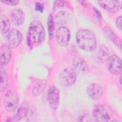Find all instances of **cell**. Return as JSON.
I'll list each match as a JSON object with an SVG mask.
<instances>
[{
  "label": "cell",
  "instance_id": "obj_27",
  "mask_svg": "<svg viewBox=\"0 0 122 122\" xmlns=\"http://www.w3.org/2000/svg\"><path fill=\"white\" fill-rule=\"evenodd\" d=\"M116 25L117 27L121 30H122V16H120L117 17L116 20Z\"/></svg>",
  "mask_w": 122,
  "mask_h": 122
},
{
  "label": "cell",
  "instance_id": "obj_23",
  "mask_svg": "<svg viewBox=\"0 0 122 122\" xmlns=\"http://www.w3.org/2000/svg\"><path fill=\"white\" fill-rule=\"evenodd\" d=\"M78 121L81 122H90L91 121V118L89 115L87 114H84L79 117Z\"/></svg>",
  "mask_w": 122,
  "mask_h": 122
},
{
  "label": "cell",
  "instance_id": "obj_7",
  "mask_svg": "<svg viewBox=\"0 0 122 122\" xmlns=\"http://www.w3.org/2000/svg\"><path fill=\"white\" fill-rule=\"evenodd\" d=\"M71 38L70 30L64 26L59 27L56 32V39L57 42L62 47H66L69 44Z\"/></svg>",
  "mask_w": 122,
  "mask_h": 122
},
{
  "label": "cell",
  "instance_id": "obj_8",
  "mask_svg": "<svg viewBox=\"0 0 122 122\" xmlns=\"http://www.w3.org/2000/svg\"><path fill=\"white\" fill-rule=\"evenodd\" d=\"M107 68L109 71L114 74L118 75L121 72L122 60L116 55H112L107 61Z\"/></svg>",
  "mask_w": 122,
  "mask_h": 122
},
{
  "label": "cell",
  "instance_id": "obj_21",
  "mask_svg": "<svg viewBox=\"0 0 122 122\" xmlns=\"http://www.w3.org/2000/svg\"><path fill=\"white\" fill-rule=\"evenodd\" d=\"M48 28L49 30V37L51 39L53 36L54 30V21L53 18L51 14L49 15L48 18Z\"/></svg>",
  "mask_w": 122,
  "mask_h": 122
},
{
  "label": "cell",
  "instance_id": "obj_28",
  "mask_svg": "<svg viewBox=\"0 0 122 122\" xmlns=\"http://www.w3.org/2000/svg\"><path fill=\"white\" fill-rule=\"evenodd\" d=\"M93 11L94 12V14L96 15V17H97L98 19L100 20V19H101V14L100 13L99 11L97 9L94 8H93Z\"/></svg>",
  "mask_w": 122,
  "mask_h": 122
},
{
  "label": "cell",
  "instance_id": "obj_20",
  "mask_svg": "<svg viewBox=\"0 0 122 122\" xmlns=\"http://www.w3.org/2000/svg\"><path fill=\"white\" fill-rule=\"evenodd\" d=\"M8 86V76L5 70L0 68V90L1 92L4 91Z\"/></svg>",
  "mask_w": 122,
  "mask_h": 122
},
{
  "label": "cell",
  "instance_id": "obj_26",
  "mask_svg": "<svg viewBox=\"0 0 122 122\" xmlns=\"http://www.w3.org/2000/svg\"><path fill=\"white\" fill-rule=\"evenodd\" d=\"M64 4V1H55L53 5V8H59L62 7Z\"/></svg>",
  "mask_w": 122,
  "mask_h": 122
},
{
  "label": "cell",
  "instance_id": "obj_18",
  "mask_svg": "<svg viewBox=\"0 0 122 122\" xmlns=\"http://www.w3.org/2000/svg\"><path fill=\"white\" fill-rule=\"evenodd\" d=\"M46 87V81L45 80H41L36 83L33 86L32 90L33 94L34 96L39 95L44 90Z\"/></svg>",
  "mask_w": 122,
  "mask_h": 122
},
{
  "label": "cell",
  "instance_id": "obj_12",
  "mask_svg": "<svg viewBox=\"0 0 122 122\" xmlns=\"http://www.w3.org/2000/svg\"><path fill=\"white\" fill-rule=\"evenodd\" d=\"M12 22L15 25L19 26L22 24L25 20L24 11L20 9H16L12 10L10 14Z\"/></svg>",
  "mask_w": 122,
  "mask_h": 122
},
{
  "label": "cell",
  "instance_id": "obj_11",
  "mask_svg": "<svg viewBox=\"0 0 122 122\" xmlns=\"http://www.w3.org/2000/svg\"><path fill=\"white\" fill-rule=\"evenodd\" d=\"M86 92L88 96L93 100L100 99L102 93V86L97 83H92L87 87Z\"/></svg>",
  "mask_w": 122,
  "mask_h": 122
},
{
  "label": "cell",
  "instance_id": "obj_9",
  "mask_svg": "<svg viewBox=\"0 0 122 122\" xmlns=\"http://www.w3.org/2000/svg\"><path fill=\"white\" fill-rule=\"evenodd\" d=\"M47 100L51 107L55 110L59 105L60 102V91L54 86H51L48 90Z\"/></svg>",
  "mask_w": 122,
  "mask_h": 122
},
{
  "label": "cell",
  "instance_id": "obj_10",
  "mask_svg": "<svg viewBox=\"0 0 122 122\" xmlns=\"http://www.w3.org/2000/svg\"><path fill=\"white\" fill-rule=\"evenodd\" d=\"M110 55L108 48L105 45H102L93 53L92 58L95 61L104 62L107 61Z\"/></svg>",
  "mask_w": 122,
  "mask_h": 122
},
{
  "label": "cell",
  "instance_id": "obj_29",
  "mask_svg": "<svg viewBox=\"0 0 122 122\" xmlns=\"http://www.w3.org/2000/svg\"><path fill=\"white\" fill-rule=\"evenodd\" d=\"M79 2L83 6V7H84L85 8L87 7V4H86V3L85 1H84V0H79Z\"/></svg>",
  "mask_w": 122,
  "mask_h": 122
},
{
  "label": "cell",
  "instance_id": "obj_1",
  "mask_svg": "<svg viewBox=\"0 0 122 122\" xmlns=\"http://www.w3.org/2000/svg\"><path fill=\"white\" fill-rule=\"evenodd\" d=\"M76 41L81 50L91 51H94L96 46V39L94 32L88 29L79 30L76 34Z\"/></svg>",
  "mask_w": 122,
  "mask_h": 122
},
{
  "label": "cell",
  "instance_id": "obj_5",
  "mask_svg": "<svg viewBox=\"0 0 122 122\" xmlns=\"http://www.w3.org/2000/svg\"><path fill=\"white\" fill-rule=\"evenodd\" d=\"M19 98L17 92L10 90L6 93L4 97V106L6 110L10 112H14L18 108Z\"/></svg>",
  "mask_w": 122,
  "mask_h": 122
},
{
  "label": "cell",
  "instance_id": "obj_4",
  "mask_svg": "<svg viewBox=\"0 0 122 122\" xmlns=\"http://www.w3.org/2000/svg\"><path fill=\"white\" fill-rule=\"evenodd\" d=\"M77 79L76 71L71 68L64 69L60 73L59 81L63 86H70L74 84Z\"/></svg>",
  "mask_w": 122,
  "mask_h": 122
},
{
  "label": "cell",
  "instance_id": "obj_14",
  "mask_svg": "<svg viewBox=\"0 0 122 122\" xmlns=\"http://www.w3.org/2000/svg\"><path fill=\"white\" fill-rule=\"evenodd\" d=\"M11 57V52L10 48L6 45H2L0 48V65L7 64L10 61Z\"/></svg>",
  "mask_w": 122,
  "mask_h": 122
},
{
  "label": "cell",
  "instance_id": "obj_25",
  "mask_svg": "<svg viewBox=\"0 0 122 122\" xmlns=\"http://www.w3.org/2000/svg\"><path fill=\"white\" fill-rule=\"evenodd\" d=\"M44 9L43 5L40 2H36L35 4V9L36 10L41 12H43Z\"/></svg>",
  "mask_w": 122,
  "mask_h": 122
},
{
  "label": "cell",
  "instance_id": "obj_15",
  "mask_svg": "<svg viewBox=\"0 0 122 122\" xmlns=\"http://www.w3.org/2000/svg\"><path fill=\"white\" fill-rule=\"evenodd\" d=\"M99 5L103 9L112 12L117 11L119 8V2L117 0H99Z\"/></svg>",
  "mask_w": 122,
  "mask_h": 122
},
{
  "label": "cell",
  "instance_id": "obj_16",
  "mask_svg": "<svg viewBox=\"0 0 122 122\" xmlns=\"http://www.w3.org/2000/svg\"><path fill=\"white\" fill-rule=\"evenodd\" d=\"M29 108L28 103L27 102H23L19 107L15 115L13 117V120L18 121L25 117L29 112Z\"/></svg>",
  "mask_w": 122,
  "mask_h": 122
},
{
  "label": "cell",
  "instance_id": "obj_30",
  "mask_svg": "<svg viewBox=\"0 0 122 122\" xmlns=\"http://www.w3.org/2000/svg\"><path fill=\"white\" fill-rule=\"evenodd\" d=\"M119 81H120V84H121V74H120V76Z\"/></svg>",
  "mask_w": 122,
  "mask_h": 122
},
{
  "label": "cell",
  "instance_id": "obj_22",
  "mask_svg": "<svg viewBox=\"0 0 122 122\" xmlns=\"http://www.w3.org/2000/svg\"><path fill=\"white\" fill-rule=\"evenodd\" d=\"M103 31L105 33V34L106 35V36L110 39V40L112 41L113 42H115V43H117L119 42H118V40L117 39L116 36L115 35L114 33L107 27L105 26L103 29Z\"/></svg>",
  "mask_w": 122,
  "mask_h": 122
},
{
  "label": "cell",
  "instance_id": "obj_6",
  "mask_svg": "<svg viewBox=\"0 0 122 122\" xmlns=\"http://www.w3.org/2000/svg\"><path fill=\"white\" fill-rule=\"evenodd\" d=\"M22 36L20 32L16 29H11L6 33V39L9 47L14 49L20 43Z\"/></svg>",
  "mask_w": 122,
  "mask_h": 122
},
{
  "label": "cell",
  "instance_id": "obj_3",
  "mask_svg": "<svg viewBox=\"0 0 122 122\" xmlns=\"http://www.w3.org/2000/svg\"><path fill=\"white\" fill-rule=\"evenodd\" d=\"M112 114V110L109 105L102 104L94 107L92 112V117L96 122H106L110 120Z\"/></svg>",
  "mask_w": 122,
  "mask_h": 122
},
{
  "label": "cell",
  "instance_id": "obj_13",
  "mask_svg": "<svg viewBox=\"0 0 122 122\" xmlns=\"http://www.w3.org/2000/svg\"><path fill=\"white\" fill-rule=\"evenodd\" d=\"M72 64L74 70L79 72L84 73L88 70V66L87 62L80 57H75Z\"/></svg>",
  "mask_w": 122,
  "mask_h": 122
},
{
  "label": "cell",
  "instance_id": "obj_19",
  "mask_svg": "<svg viewBox=\"0 0 122 122\" xmlns=\"http://www.w3.org/2000/svg\"><path fill=\"white\" fill-rule=\"evenodd\" d=\"M10 28V22L8 18L5 15H0V31L2 34H6Z\"/></svg>",
  "mask_w": 122,
  "mask_h": 122
},
{
  "label": "cell",
  "instance_id": "obj_24",
  "mask_svg": "<svg viewBox=\"0 0 122 122\" xmlns=\"http://www.w3.org/2000/svg\"><path fill=\"white\" fill-rule=\"evenodd\" d=\"M1 2L10 5H17L20 1L17 0H1Z\"/></svg>",
  "mask_w": 122,
  "mask_h": 122
},
{
  "label": "cell",
  "instance_id": "obj_17",
  "mask_svg": "<svg viewBox=\"0 0 122 122\" xmlns=\"http://www.w3.org/2000/svg\"><path fill=\"white\" fill-rule=\"evenodd\" d=\"M70 16V14L66 11H61L57 13L54 17V21L56 24L66 23Z\"/></svg>",
  "mask_w": 122,
  "mask_h": 122
},
{
  "label": "cell",
  "instance_id": "obj_2",
  "mask_svg": "<svg viewBox=\"0 0 122 122\" xmlns=\"http://www.w3.org/2000/svg\"><path fill=\"white\" fill-rule=\"evenodd\" d=\"M28 34L31 41L34 43L42 41L45 37V31L41 23L38 20L32 21L29 26Z\"/></svg>",
  "mask_w": 122,
  "mask_h": 122
}]
</instances>
